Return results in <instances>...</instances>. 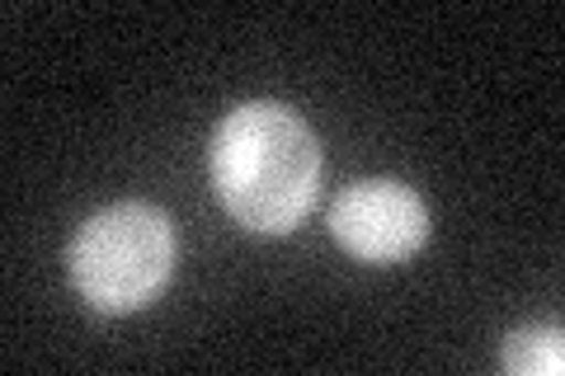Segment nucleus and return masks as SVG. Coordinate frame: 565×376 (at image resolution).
<instances>
[{"label": "nucleus", "instance_id": "nucleus-1", "mask_svg": "<svg viewBox=\"0 0 565 376\" xmlns=\"http://www.w3.org/2000/svg\"><path fill=\"white\" fill-rule=\"evenodd\" d=\"M207 170L212 193L236 226L255 236H288L316 207L326 151L297 109L278 99H250L217 122Z\"/></svg>", "mask_w": 565, "mask_h": 376}, {"label": "nucleus", "instance_id": "nucleus-2", "mask_svg": "<svg viewBox=\"0 0 565 376\" xmlns=\"http://www.w3.org/2000/svg\"><path fill=\"white\" fill-rule=\"evenodd\" d=\"M180 236L156 203H114L85 217L66 249V273L85 307L99 315L147 311L170 288Z\"/></svg>", "mask_w": 565, "mask_h": 376}, {"label": "nucleus", "instance_id": "nucleus-3", "mask_svg": "<svg viewBox=\"0 0 565 376\" xmlns=\"http://www.w3.org/2000/svg\"><path fill=\"white\" fill-rule=\"evenodd\" d=\"M330 236L363 264H401L429 240V207L401 179H359L330 203Z\"/></svg>", "mask_w": 565, "mask_h": 376}, {"label": "nucleus", "instance_id": "nucleus-4", "mask_svg": "<svg viewBox=\"0 0 565 376\" xmlns=\"http://www.w3.org/2000/svg\"><path fill=\"white\" fill-rule=\"evenodd\" d=\"M504 372L514 376H561L565 372V334L561 325H523L504 339Z\"/></svg>", "mask_w": 565, "mask_h": 376}]
</instances>
